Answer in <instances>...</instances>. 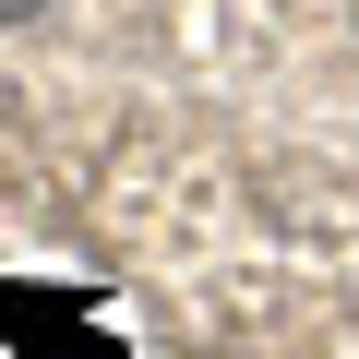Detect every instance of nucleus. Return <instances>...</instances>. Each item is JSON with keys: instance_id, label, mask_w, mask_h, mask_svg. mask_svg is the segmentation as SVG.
I'll return each mask as SVG.
<instances>
[{"instance_id": "1", "label": "nucleus", "mask_w": 359, "mask_h": 359, "mask_svg": "<svg viewBox=\"0 0 359 359\" xmlns=\"http://www.w3.org/2000/svg\"><path fill=\"white\" fill-rule=\"evenodd\" d=\"M25 13H36V0H0V25H25Z\"/></svg>"}]
</instances>
